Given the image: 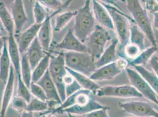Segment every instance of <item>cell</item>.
I'll list each match as a JSON object with an SVG mask.
<instances>
[{
	"label": "cell",
	"mask_w": 158,
	"mask_h": 117,
	"mask_svg": "<svg viewBox=\"0 0 158 117\" xmlns=\"http://www.w3.org/2000/svg\"><path fill=\"white\" fill-rule=\"evenodd\" d=\"M96 96L94 92L81 89L67 97L59 106L47 111L53 114L85 115L93 111L106 107L96 100Z\"/></svg>",
	"instance_id": "6da1fadb"
},
{
	"label": "cell",
	"mask_w": 158,
	"mask_h": 117,
	"mask_svg": "<svg viewBox=\"0 0 158 117\" xmlns=\"http://www.w3.org/2000/svg\"><path fill=\"white\" fill-rule=\"evenodd\" d=\"M91 2L92 0H85L83 6L77 10L73 29L75 35L85 43L96 26V19L90 7Z\"/></svg>",
	"instance_id": "7a4b0ae2"
},
{
	"label": "cell",
	"mask_w": 158,
	"mask_h": 117,
	"mask_svg": "<svg viewBox=\"0 0 158 117\" xmlns=\"http://www.w3.org/2000/svg\"><path fill=\"white\" fill-rule=\"evenodd\" d=\"M112 17L114 30L117 35L118 40V52H120L123 47L130 42V28L131 20L120 11L118 7L102 2Z\"/></svg>",
	"instance_id": "3957f363"
},
{
	"label": "cell",
	"mask_w": 158,
	"mask_h": 117,
	"mask_svg": "<svg viewBox=\"0 0 158 117\" xmlns=\"http://www.w3.org/2000/svg\"><path fill=\"white\" fill-rule=\"evenodd\" d=\"M127 9L132 17V20L136 23L141 31L145 33L146 38L151 42L152 46H157L151 21L148 13L140 2V0H125Z\"/></svg>",
	"instance_id": "277c9868"
},
{
	"label": "cell",
	"mask_w": 158,
	"mask_h": 117,
	"mask_svg": "<svg viewBox=\"0 0 158 117\" xmlns=\"http://www.w3.org/2000/svg\"><path fill=\"white\" fill-rule=\"evenodd\" d=\"M66 67L90 77L96 70L95 61L88 52H65Z\"/></svg>",
	"instance_id": "5b68a950"
},
{
	"label": "cell",
	"mask_w": 158,
	"mask_h": 117,
	"mask_svg": "<svg viewBox=\"0 0 158 117\" xmlns=\"http://www.w3.org/2000/svg\"><path fill=\"white\" fill-rule=\"evenodd\" d=\"M64 52L61 51L57 53L56 55H52L48 69L49 73L57 88L62 103L67 98L64 78L68 73L65 62Z\"/></svg>",
	"instance_id": "8992f818"
},
{
	"label": "cell",
	"mask_w": 158,
	"mask_h": 117,
	"mask_svg": "<svg viewBox=\"0 0 158 117\" xmlns=\"http://www.w3.org/2000/svg\"><path fill=\"white\" fill-rule=\"evenodd\" d=\"M112 37L103 26L96 24V28L86 40L88 53L91 55L95 62L99 59L105 51L107 44L112 41Z\"/></svg>",
	"instance_id": "52a82bcc"
},
{
	"label": "cell",
	"mask_w": 158,
	"mask_h": 117,
	"mask_svg": "<svg viewBox=\"0 0 158 117\" xmlns=\"http://www.w3.org/2000/svg\"><path fill=\"white\" fill-rule=\"evenodd\" d=\"M128 67L129 61L119 57L114 62L97 68L90 77L96 82L110 80L116 78Z\"/></svg>",
	"instance_id": "ba28073f"
},
{
	"label": "cell",
	"mask_w": 158,
	"mask_h": 117,
	"mask_svg": "<svg viewBox=\"0 0 158 117\" xmlns=\"http://www.w3.org/2000/svg\"><path fill=\"white\" fill-rule=\"evenodd\" d=\"M99 97H116L121 98H142L143 97L132 85H106L100 87L96 92Z\"/></svg>",
	"instance_id": "9c48e42d"
},
{
	"label": "cell",
	"mask_w": 158,
	"mask_h": 117,
	"mask_svg": "<svg viewBox=\"0 0 158 117\" xmlns=\"http://www.w3.org/2000/svg\"><path fill=\"white\" fill-rule=\"evenodd\" d=\"M125 71L131 85L134 87L143 98L158 105V95L145 78L132 67H128Z\"/></svg>",
	"instance_id": "30bf717a"
},
{
	"label": "cell",
	"mask_w": 158,
	"mask_h": 117,
	"mask_svg": "<svg viewBox=\"0 0 158 117\" xmlns=\"http://www.w3.org/2000/svg\"><path fill=\"white\" fill-rule=\"evenodd\" d=\"M119 107L127 114L136 117H158V112L147 102L131 101L120 103Z\"/></svg>",
	"instance_id": "8fae6325"
},
{
	"label": "cell",
	"mask_w": 158,
	"mask_h": 117,
	"mask_svg": "<svg viewBox=\"0 0 158 117\" xmlns=\"http://www.w3.org/2000/svg\"><path fill=\"white\" fill-rule=\"evenodd\" d=\"M55 47L66 52H88L86 44L75 35L73 29H70L66 32L63 38Z\"/></svg>",
	"instance_id": "7c38bea8"
},
{
	"label": "cell",
	"mask_w": 158,
	"mask_h": 117,
	"mask_svg": "<svg viewBox=\"0 0 158 117\" xmlns=\"http://www.w3.org/2000/svg\"><path fill=\"white\" fill-rule=\"evenodd\" d=\"M11 13L15 25V38L17 39L22 32L27 21L23 0H13L11 5Z\"/></svg>",
	"instance_id": "4fadbf2b"
},
{
	"label": "cell",
	"mask_w": 158,
	"mask_h": 117,
	"mask_svg": "<svg viewBox=\"0 0 158 117\" xmlns=\"http://www.w3.org/2000/svg\"><path fill=\"white\" fill-rule=\"evenodd\" d=\"M2 46L1 47L0 56V82L1 94L4 90L9 77L11 68L12 67L11 61L8 51L7 37L2 38Z\"/></svg>",
	"instance_id": "5bb4252c"
},
{
	"label": "cell",
	"mask_w": 158,
	"mask_h": 117,
	"mask_svg": "<svg viewBox=\"0 0 158 117\" xmlns=\"http://www.w3.org/2000/svg\"><path fill=\"white\" fill-rule=\"evenodd\" d=\"M15 77H16L15 72L13 66L12 65L11 70H10V76L7 80V84L6 85L5 88L1 94L2 100H1V103L0 117H5L8 108L11 104V100L14 97Z\"/></svg>",
	"instance_id": "9a60e30c"
},
{
	"label": "cell",
	"mask_w": 158,
	"mask_h": 117,
	"mask_svg": "<svg viewBox=\"0 0 158 117\" xmlns=\"http://www.w3.org/2000/svg\"><path fill=\"white\" fill-rule=\"evenodd\" d=\"M92 3L93 14L99 25L106 29L114 31L112 17L105 7L98 0H92Z\"/></svg>",
	"instance_id": "2e32d148"
},
{
	"label": "cell",
	"mask_w": 158,
	"mask_h": 117,
	"mask_svg": "<svg viewBox=\"0 0 158 117\" xmlns=\"http://www.w3.org/2000/svg\"><path fill=\"white\" fill-rule=\"evenodd\" d=\"M42 24L34 23L31 26L20 33L17 39L21 54L26 52L27 50L33 41L37 37V35Z\"/></svg>",
	"instance_id": "e0dca14e"
},
{
	"label": "cell",
	"mask_w": 158,
	"mask_h": 117,
	"mask_svg": "<svg viewBox=\"0 0 158 117\" xmlns=\"http://www.w3.org/2000/svg\"><path fill=\"white\" fill-rule=\"evenodd\" d=\"M36 83L40 85L43 89L48 98V101H55L59 103V105L62 104L57 88L53 81L49 71L47 72L42 77V78Z\"/></svg>",
	"instance_id": "ac0fdd59"
},
{
	"label": "cell",
	"mask_w": 158,
	"mask_h": 117,
	"mask_svg": "<svg viewBox=\"0 0 158 117\" xmlns=\"http://www.w3.org/2000/svg\"><path fill=\"white\" fill-rule=\"evenodd\" d=\"M52 18V15H49L47 17L42 24L37 35V38L40 43L46 52L50 51V46L52 43L53 30L51 21Z\"/></svg>",
	"instance_id": "d6986e66"
},
{
	"label": "cell",
	"mask_w": 158,
	"mask_h": 117,
	"mask_svg": "<svg viewBox=\"0 0 158 117\" xmlns=\"http://www.w3.org/2000/svg\"><path fill=\"white\" fill-rule=\"evenodd\" d=\"M7 45L10 58L16 75H20L21 54L17 39L14 35L7 36Z\"/></svg>",
	"instance_id": "ffe728a7"
},
{
	"label": "cell",
	"mask_w": 158,
	"mask_h": 117,
	"mask_svg": "<svg viewBox=\"0 0 158 117\" xmlns=\"http://www.w3.org/2000/svg\"><path fill=\"white\" fill-rule=\"evenodd\" d=\"M118 38L112 39L110 45L106 48L105 51L100 58L95 62L97 68L103 66L114 62L118 59Z\"/></svg>",
	"instance_id": "44dd1931"
},
{
	"label": "cell",
	"mask_w": 158,
	"mask_h": 117,
	"mask_svg": "<svg viewBox=\"0 0 158 117\" xmlns=\"http://www.w3.org/2000/svg\"><path fill=\"white\" fill-rule=\"evenodd\" d=\"M26 53L33 70L35 66L45 56L47 52L44 51L37 37L29 46Z\"/></svg>",
	"instance_id": "7402d4cb"
},
{
	"label": "cell",
	"mask_w": 158,
	"mask_h": 117,
	"mask_svg": "<svg viewBox=\"0 0 158 117\" xmlns=\"http://www.w3.org/2000/svg\"><path fill=\"white\" fill-rule=\"evenodd\" d=\"M0 20L1 25L7 33V36H15V25L13 17L2 1L0 2Z\"/></svg>",
	"instance_id": "603a6c76"
},
{
	"label": "cell",
	"mask_w": 158,
	"mask_h": 117,
	"mask_svg": "<svg viewBox=\"0 0 158 117\" xmlns=\"http://www.w3.org/2000/svg\"><path fill=\"white\" fill-rule=\"evenodd\" d=\"M67 72L72 74L74 78L76 80L81 89L94 92L95 94L96 91L100 88V85L97 83L96 81L93 80L90 77L84 74L74 71L67 67Z\"/></svg>",
	"instance_id": "cb8c5ba5"
},
{
	"label": "cell",
	"mask_w": 158,
	"mask_h": 117,
	"mask_svg": "<svg viewBox=\"0 0 158 117\" xmlns=\"http://www.w3.org/2000/svg\"><path fill=\"white\" fill-rule=\"evenodd\" d=\"M52 51L47 52L45 56L34 69L32 74V82L37 83L48 71Z\"/></svg>",
	"instance_id": "d4e9b609"
},
{
	"label": "cell",
	"mask_w": 158,
	"mask_h": 117,
	"mask_svg": "<svg viewBox=\"0 0 158 117\" xmlns=\"http://www.w3.org/2000/svg\"><path fill=\"white\" fill-rule=\"evenodd\" d=\"M145 33L139 28L136 23L132 20L130 28V42L131 43L138 46L142 51L146 49Z\"/></svg>",
	"instance_id": "484cf974"
},
{
	"label": "cell",
	"mask_w": 158,
	"mask_h": 117,
	"mask_svg": "<svg viewBox=\"0 0 158 117\" xmlns=\"http://www.w3.org/2000/svg\"><path fill=\"white\" fill-rule=\"evenodd\" d=\"M158 46H151L145 50L142 51L138 56L129 62V67H133L135 66H143L149 62L152 57L158 52Z\"/></svg>",
	"instance_id": "4316f807"
},
{
	"label": "cell",
	"mask_w": 158,
	"mask_h": 117,
	"mask_svg": "<svg viewBox=\"0 0 158 117\" xmlns=\"http://www.w3.org/2000/svg\"><path fill=\"white\" fill-rule=\"evenodd\" d=\"M133 67L145 78V80L151 87L153 90L158 96V77L153 73L146 69L143 66H135Z\"/></svg>",
	"instance_id": "83f0119b"
},
{
	"label": "cell",
	"mask_w": 158,
	"mask_h": 117,
	"mask_svg": "<svg viewBox=\"0 0 158 117\" xmlns=\"http://www.w3.org/2000/svg\"><path fill=\"white\" fill-rule=\"evenodd\" d=\"M20 73L23 80L27 86L30 88V85L32 83L33 69L30 64L26 52L21 54Z\"/></svg>",
	"instance_id": "f1b7e54d"
},
{
	"label": "cell",
	"mask_w": 158,
	"mask_h": 117,
	"mask_svg": "<svg viewBox=\"0 0 158 117\" xmlns=\"http://www.w3.org/2000/svg\"><path fill=\"white\" fill-rule=\"evenodd\" d=\"M77 10L67 11L56 15L54 31L56 32H59L66 27L70 21L75 17Z\"/></svg>",
	"instance_id": "f546056e"
},
{
	"label": "cell",
	"mask_w": 158,
	"mask_h": 117,
	"mask_svg": "<svg viewBox=\"0 0 158 117\" xmlns=\"http://www.w3.org/2000/svg\"><path fill=\"white\" fill-rule=\"evenodd\" d=\"M141 52L142 51L138 46L129 42L120 52H118V57L126 58L131 62L136 58Z\"/></svg>",
	"instance_id": "4dcf8cb0"
},
{
	"label": "cell",
	"mask_w": 158,
	"mask_h": 117,
	"mask_svg": "<svg viewBox=\"0 0 158 117\" xmlns=\"http://www.w3.org/2000/svg\"><path fill=\"white\" fill-rule=\"evenodd\" d=\"M31 1L38 2L43 6L46 8L48 9H52L59 13L62 11L64 8L72 2L73 0H68L65 3L63 4L61 0H30Z\"/></svg>",
	"instance_id": "1f68e13d"
},
{
	"label": "cell",
	"mask_w": 158,
	"mask_h": 117,
	"mask_svg": "<svg viewBox=\"0 0 158 117\" xmlns=\"http://www.w3.org/2000/svg\"><path fill=\"white\" fill-rule=\"evenodd\" d=\"M46 9V8L43 6L39 2H34L33 8L34 23L42 24L45 21V20L49 16Z\"/></svg>",
	"instance_id": "d6a6232c"
},
{
	"label": "cell",
	"mask_w": 158,
	"mask_h": 117,
	"mask_svg": "<svg viewBox=\"0 0 158 117\" xmlns=\"http://www.w3.org/2000/svg\"><path fill=\"white\" fill-rule=\"evenodd\" d=\"M16 77L17 80V95L20 97L24 98L28 103L33 97L30 88L27 86V85L23 80L21 74L16 75Z\"/></svg>",
	"instance_id": "836d02e7"
},
{
	"label": "cell",
	"mask_w": 158,
	"mask_h": 117,
	"mask_svg": "<svg viewBox=\"0 0 158 117\" xmlns=\"http://www.w3.org/2000/svg\"><path fill=\"white\" fill-rule=\"evenodd\" d=\"M64 83L65 85L67 97H69L75 92L81 89V87L78 82L69 72L64 78Z\"/></svg>",
	"instance_id": "e575fe53"
},
{
	"label": "cell",
	"mask_w": 158,
	"mask_h": 117,
	"mask_svg": "<svg viewBox=\"0 0 158 117\" xmlns=\"http://www.w3.org/2000/svg\"><path fill=\"white\" fill-rule=\"evenodd\" d=\"M49 109V105L47 101H44L33 97L30 101L28 103L27 111L34 113L47 111Z\"/></svg>",
	"instance_id": "d590c367"
},
{
	"label": "cell",
	"mask_w": 158,
	"mask_h": 117,
	"mask_svg": "<svg viewBox=\"0 0 158 117\" xmlns=\"http://www.w3.org/2000/svg\"><path fill=\"white\" fill-rule=\"evenodd\" d=\"M10 105L14 110L22 112L27 111L28 103L24 98L20 97L17 95L14 96Z\"/></svg>",
	"instance_id": "8d00e7d4"
},
{
	"label": "cell",
	"mask_w": 158,
	"mask_h": 117,
	"mask_svg": "<svg viewBox=\"0 0 158 117\" xmlns=\"http://www.w3.org/2000/svg\"><path fill=\"white\" fill-rule=\"evenodd\" d=\"M30 90L34 97L37 98L44 101H48V98L45 91L37 83L32 82L30 87Z\"/></svg>",
	"instance_id": "74e56055"
},
{
	"label": "cell",
	"mask_w": 158,
	"mask_h": 117,
	"mask_svg": "<svg viewBox=\"0 0 158 117\" xmlns=\"http://www.w3.org/2000/svg\"><path fill=\"white\" fill-rule=\"evenodd\" d=\"M143 7L148 13H153L158 12V3L156 0H142Z\"/></svg>",
	"instance_id": "f35d334b"
},
{
	"label": "cell",
	"mask_w": 158,
	"mask_h": 117,
	"mask_svg": "<svg viewBox=\"0 0 158 117\" xmlns=\"http://www.w3.org/2000/svg\"><path fill=\"white\" fill-rule=\"evenodd\" d=\"M110 108L106 107L105 108L98 109L85 115V117H109L108 114V110Z\"/></svg>",
	"instance_id": "ab89813d"
},
{
	"label": "cell",
	"mask_w": 158,
	"mask_h": 117,
	"mask_svg": "<svg viewBox=\"0 0 158 117\" xmlns=\"http://www.w3.org/2000/svg\"><path fill=\"white\" fill-rule=\"evenodd\" d=\"M149 62L151 66L153 72L158 77V55L155 54Z\"/></svg>",
	"instance_id": "60d3db41"
},
{
	"label": "cell",
	"mask_w": 158,
	"mask_h": 117,
	"mask_svg": "<svg viewBox=\"0 0 158 117\" xmlns=\"http://www.w3.org/2000/svg\"><path fill=\"white\" fill-rule=\"evenodd\" d=\"M153 26L158 31V12L153 13Z\"/></svg>",
	"instance_id": "b9f144b4"
},
{
	"label": "cell",
	"mask_w": 158,
	"mask_h": 117,
	"mask_svg": "<svg viewBox=\"0 0 158 117\" xmlns=\"http://www.w3.org/2000/svg\"><path fill=\"white\" fill-rule=\"evenodd\" d=\"M20 117H34V114L32 112L25 111L24 112H21Z\"/></svg>",
	"instance_id": "7bdbcfd3"
},
{
	"label": "cell",
	"mask_w": 158,
	"mask_h": 117,
	"mask_svg": "<svg viewBox=\"0 0 158 117\" xmlns=\"http://www.w3.org/2000/svg\"><path fill=\"white\" fill-rule=\"evenodd\" d=\"M41 117H57L56 116L55 114H53L52 112L47 111L46 113H45L44 115H43Z\"/></svg>",
	"instance_id": "ee69618b"
},
{
	"label": "cell",
	"mask_w": 158,
	"mask_h": 117,
	"mask_svg": "<svg viewBox=\"0 0 158 117\" xmlns=\"http://www.w3.org/2000/svg\"><path fill=\"white\" fill-rule=\"evenodd\" d=\"M69 117H76L75 115H73V114H67Z\"/></svg>",
	"instance_id": "f6af8a7d"
},
{
	"label": "cell",
	"mask_w": 158,
	"mask_h": 117,
	"mask_svg": "<svg viewBox=\"0 0 158 117\" xmlns=\"http://www.w3.org/2000/svg\"><path fill=\"white\" fill-rule=\"evenodd\" d=\"M157 99H158V97H157Z\"/></svg>",
	"instance_id": "bcb514c9"
},
{
	"label": "cell",
	"mask_w": 158,
	"mask_h": 117,
	"mask_svg": "<svg viewBox=\"0 0 158 117\" xmlns=\"http://www.w3.org/2000/svg\"><path fill=\"white\" fill-rule=\"evenodd\" d=\"M156 1H157V2H158V0H156Z\"/></svg>",
	"instance_id": "7dc6e473"
}]
</instances>
